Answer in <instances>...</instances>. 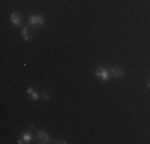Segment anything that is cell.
<instances>
[{"label":"cell","instance_id":"obj_1","mask_svg":"<svg viewBox=\"0 0 150 144\" xmlns=\"http://www.w3.org/2000/svg\"><path fill=\"white\" fill-rule=\"evenodd\" d=\"M94 75L99 78V80L107 82V80L110 78V71H109V69H105V67H98V69L94 71Z\"/></svg>","mask_w":150,"mask_h":144},{"label":"cell","instance_id":"obj_2","mask_svg":"<svg viewBox=\"0 0 150 144\" xmlns=\"http://www.w3.org/2000/svg\"><path fill=\"white\" fill-rule=\"evenodd\" d=\"M29 24L30 26H43L45 18L42 14H32V16H29Z\"/></svg>","mask_w":150,"mask_h":144},{"label":"cell","instance_id":"obj_3","mask_svg":"<svg viewBox=\"0 0 150 144\" xmlns=\"http://www.w3.org/2000/svg\"><path fill=\"white\" fill-rule=\"evenodd\" d=\"M123 75H125V69H121V67H112L110 69V77L118 78V77H123Z\"/></svg>","mask_w":150,"mask_h":144},{"label":"cell","instance_id":"obj_4","mask_svg":"<svg viewBox=\"0 0 150 144\" xmlns=\"http://www.w3.org/2000/svg\"><path fill=\"white\" fill-rule=\"evenodd\" d=\"M10 21L13 23V26H21V19H19V14L16 11L10 13Z\"/></svg>","mask_w":150,"mask_h":144},{"label":"cell","instance_id":"obj_5","mask_svg":"<svg viewBox=\"0 0 150 144\" xmlns=\"http://www.w3.org/2000/svg\"><path fill=\"white\" fill-rule=\"evenodd\" d=\"M30 141H32L30 131H26V133H24V135L19 138V141H18V143H19V144H27V143H30Z\"/></svg>","mask_w":150,"mask_h":144},{"label":"cell","instance_id":"obj_6","mask_svg":"<svg viewBox=\"0 0 150 144\" xmlns=\"http://www.w3.org/2000/svg\"><path fill=\"white\" fill-rule=\"evenodd\" d=\"M35 135H37V138H38V139H42L40 143H50V135H48V133L40 131V130H38V131L35 133Z\"/></svg>","mask_w":150,"mask_h":144},{"label":"cell","instance_id":"obj_7","mask_svg":"<svg viewBox=\"0 0 150 144\" xmlns=\"http://www.w3.org/2000/svg\"><path fill=\"white\" fill-rule=\"evenodd\" d=\"M26 91H27V95H29V96H30V98L34 99V101H38V98H40V95H38V91H35V90L32 88V86H29V88H27Z\"/></svg>","mask_w":150,"mask_h":144},{"label":"cell","instance_id":"obj_8","mask_svg":"<svg viewBox=\"0 0 150 144\" xmlns=\"http://www.w3.org/2000/svg\"><path fill=\"white\" fill-rule=\"evenodd\" d=\"M21 37H23L24 42H29L30 37H29V29H27L26 26H23V31H21Z\"/></svg>","mask_w":150,"mask_h":144},{"label":"cell","instance_id":"obj_9","mask_svg":"<svg viewBox=\"0 0 150 144\" xmlns=\"http://www.w3.org/2000/svg\"><path fill=\"white\" fill-rule=\"evenodd\" d=\"M42 98H43V99H50V95H48V93H42Z\"/></svg>","mask_w":150,"mask_h":144},{"label":"cell","instance_id":"obj_10","mask_svg":"<svg viewBox=\"0 0 150 144\" xmlns=\"http://www.w3.org/2000/svg\"><path fill=\"white\" fill-rule=\"evenodd\" d=\"M149 88H150V82H149Z\"/></svg>","mask_w":150,"mask_h":144}]
</instances>
